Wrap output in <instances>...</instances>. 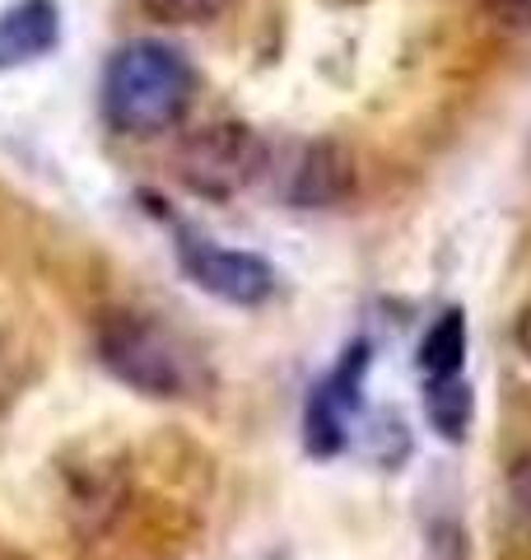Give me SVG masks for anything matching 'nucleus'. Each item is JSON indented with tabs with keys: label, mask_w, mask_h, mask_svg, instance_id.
Instances as JSON below:
<instances>
[{
	"label": "nucleus",
	"mask_w": 531,
	"mask_h": 560,
	"mask_svg": "<svg viewBox=\"0 0 531 560\" xmlns=\"http://www.w3.org/2000/svg\"><path fill=\"white\" fill-rule=\"evenodd\" d=\"M424 416L448 444H462L475 416V393L462 374H442L424 383Z\"/></svg>",
	"instance_id": "8"
},
{
	"label": "nucleus",
	"mask_w": 531,
	"mask_h": 560,
	"mask_svg": "<svg viewBox=\"0 0 531 560\" xmlns=\"http://www.w3.org/2000/svg\"><path fill=\"white\" fill-rule=\"evenodd\" d=\"M481 5H485V10H489L499 24L531 28V0H481Z\"/></svg>",
	"instance_id": "11"
},
{
	"label": "nucleus",
	"mask_w": 531,
	"mask_h": 560,
	"mask_svg": "<svg viewBox=\"0 0 531 560\" xmlns=\"http://www.w3.org/2000/svg\"><path fill=\"white\" fill-rule=\"evenodd\" d=\"M518 346H522V355L531 360V308L518 313Z\"/></svg>",
	"instance_id": "13"
},
{
	"label": "nucleus",
	"mask_w": 531,
	"mask_h": 560,
	"mask_svg": "<svg viewBox=\"0 0 531 560\" xmlns=\"http://www.w3.org/2000/svg\"><path fill=\"white\" fill-rule=\"evenodd\" d=\"M234 5V0H140V10L158 24H210Z\"/></svg>",
	"instance_id": "10"
},
{
	"label": "nucleus",
	"mask_w": 531,
	"mask_h": 560,
	"mask_svg": "<svg viewBox=\"0 0 531 560\" xmlns=\"http://www.w3.org/2000/svg\"><path fill=\"white\" fill-rule=\"evenodd\" d=\"M197 98V70L168 43L135 38L113 51L103 70V117L117 136L173 131Z\"/></svg>",
	"instance_id": "1"
},
{
	"label": "nucleus",
	"mask_w": 531,
	"mask_h": 560,
	"mask_svg": "<svg viewBox=\"0 0 531 560\" xmlns=\"http://www.w3.org/2000/svg\"><path fill=\"white\" fill-rule=\"evenodd\" d=\"M354 191V160L331 145V140H312V145H298L294 164L285 173V197L304 210H322L345 201Z\"/></svg>",
	"instance_id": "6"
},
{
	"label": "nucleus",
	"mask_w": 531,
	"mask_h": 560,
	"mask_svg": "<svg viewBox=\"0 0 531 560\" xmlns=\"http://www.w3.org/2000/svg\"><path fill=\"white\" fill-rule=\"evenodd\" d=\"M266 168H271V145L243 121H210V127L182 136L173 150L177 183L205 201L238 197Z\"/></svg>",
	"instance_id": "3"
},
{
	"label": "nucleus",
	"mask_w": 531,
	"mask_h": 560,
	"mask_svg": "<svg viewBox=\"0 0 531 560\" xmlns=\"http://www.w3.org/2000/svg\"><path fill=\"white\" fill-rule=\"evenodd\" d=\"M374 364L368 341H354L341 364L312 383L308 407H304V448L312 458H335L350 444V420L364 411V374Z\"/></svg>",
	"instance_id": "5"
},
{
	"label": "nucleus",
	"mask_w": 531,
	"mask_h": 560,
	"mask_svg": "<svg viewBox=\"0 0 531 560\" xmlns=\"http://www.w3.org/2000/svg\"><path fill=\"white\" fill-rule=\"evenodd\" d=\"M508 486H512V500H518V510H522V518L531 523V453L527 458L512 467V477H508Z\"/></svg>",
	"instance_id": "12"
},
{
	"label": "nucleus",
	"mask_w": 531,
	"mask_h": 560,
	"mask_svg": "<svg viewBox=\"0 0 531 560\" xmlns=\"http://www.w3.org/2000/svg\"><path fill=\"white\" fill-rule=\"evenodd\" d=\"M462 364H467V313L448 308L442 318H434L429 331H424L420 370L429 378H442V374H462Z\"/></svg>",
	"instance_id": "9"
},
{
	"label": "nucleus",
	"mask_w": 531,
	"mask_h": 560,
	"mask_svg": "<svg viewBox=\"0 0 531 560\" xmlns=\"http://www.w3.org/2000/svg\"><path fill=\"white\" fill-rule=\"evenodd\" d=\"M98 360L113 378L145 397H187L201 388L197 355L145 313H103Z\"/></svg>",
	"instance_id": "2"
},
{
	"label": "nucleus",
	"mask_w": 531,
	"mask_h": 560,
	"mask_svg": "<svg viewBox=\"0 0 531 560\" xmlns=\"http://www.w3.org/2000/svg\"><path fill=\"white\" fill-rule=\"evenodd\" d=\"M173 248L182 271L197 280L205 294L234 304V308H257L275 294V267L257 253H238V248H220L215 238L197 234L191 224L173 220Z\"/></svg>",
	"instance_id": "4"
},
{
	"label": "nucleus",
	"mask_w": 531,
	"mask_h": 560,
	"mask_svg": "<svg viewBox=\"0 0 531 560\" xmlns=\"http://www.w3.org/2000/svg\"><path fill=\"white\" fill-rule=\"evenodd\" d=\"M57 43H61L57 0H14L10 10H0V66L38 61Z\"/></svg>",
	"instance_id": "7"
}]
</instances>
